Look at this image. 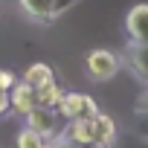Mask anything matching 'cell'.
Instances as JSON below:
<instances>
[{"mask_svg": "<svg viewBox=\"0 0 148 148\" xmlns=\"http://www.w3.org/2000/svg\"><path fill=\"white\" fill-rule=\"evenodd\" d=\"M18 145H21V148H44V136H41L35 128L26 125V128L18 134Z\"/></svg>", "mask_w": 148, "mask_h": 148, "instance_id": "cell-12", "label": "cell"}, {"mask_svg": "<svg viewBox=\"0 0 148 148\" xmlns=\"http://www.w3.org/2000/svg\"><path fill=\"white\" fill-rule=\"evenodd\" d=\"M55 110H58V116H64V119H76V116H82V110H84V93L64 90L61 99H58V105H55Z\"/></svg>", "mask_w": 148, "mask_h": 148, "instance_id": "cell-8", "label": "cell"}, {"mask_svg": "<svg viewBox=\"0 0 148 148\" xmlns=\"http://www.w3.org/2000/svg\"><path fill=\"white\" fill-rule=\"evenodd\" d=\"M96 113H99V105H96V99L84 93V110H82V116H96Z\"/></svg>", "mask_w": 148, "mask_h": 148, "instance_id": "cell-14", "label": "cell"}, {"mask_svg": "<svg viewBox=\"0 0 148 148\" xmlns=\"http://www.w3.org/2000/svg\"><path fill=\"white\" fill-rule=\"evenodd\" d=\"M125 67L142 84H148V44H134L131 41V47L125 52Z\"/></svg>", "mask_w": 148, "mask_h": 148, "instance_id": "cell-5", "label": "cell"}, {"mask_svg": "<svg viewBox=\"0 0 148 148\" xmlns=\"http://www.w3.org/2000/svg\"><path fill=\"white\" fill-rule=\"evenodd\" d=\"M142 136H148V110H145V122H142Z\"/></svg>", "mask_w": 148, "mask_h": 148, "instance_id": "cell-17", "label": "cell"}, {"mask_svg": "<svg viewBox=\"0 0 148 148\" xmlns=\"http://www.w3.org/2000/svg\"><path fill=\"white\" fill-rule=\"evenodd\" d=\"M119 67H122V61L110 49H90L84 55V73L93 82H110L119 73Z\"/></svg>", "mask_w": 148, "mask_h": 148, "instance_id": "cell-1", "label": "cell"}, {"mask_svg": "<svg viewBox=\"0 0 148 148\" xmlns=\"http://www.w3.org/2000/svg\"><path fill=\"white\" fill-rule=\"evenodd\" d=\"M12 113V105H9V90H0V116Z\"/></svg>", "mask_w": 148, "mask_h": 148, "instance_id": "cell-15", "label": "cell"}, {"mask_svg": "<svg viewBox=\"0 0 148 148\" xmlns=\"http://www.w3.org/2000/svg\"><path fill=\"white\" fill-rule=\"evenodd\" d=\"M23 119H26V125L35 128L41 136H47V134H58V131H61V128H58V110H55V108H41V105H35Z\"/></svg>", "mask_w": 148, "mask_h": 148, "instance_id": "cell-4", "label": "cell"}, {"mask_svg": "<svg viewBox=\"0 0 148 148\" xmlns=\"http://www.w3.org/2000/svg\"><path fill=\"white\" fill-rule=\"evenodd\" d=\"M125 32L134 44H148V3H136L125 18Z\"/></svg>", "mask_w": 148, "mask_h": 148, "instance_id": "cell-2", "label": "cell"}, {"mask_svg": "<svg viewBox=\"0 0 148 148\" xmlns=\"http://www.w3.org/2000/svg\"><path fill=\"white\" fill-rule=\"evenodd\" d=\"M9 105H12V113L26 116V113L38 105V99H35V87H29L26 82H15V87L9 90Z\"/></svg>", "mask_w": 148, "mask_h": 148, "instance_id": "cell-6", "label": "cell"}, {"mask_svg": "<svg viewBox=\"0 0 148 148\" xmlns=\"http://www.w3.org/2000/svg\"><path fill=\"white\" fill-rule=\"evenodd\" d=\"M61 84L52 79V82H47V84H41V87H35V99H38V105L41 108H55L58 105V99H61Z\"/></svg>", "mask_w": 148, "mask_h": 148, "instance_id": "cell-11", "label": "cell"}, {"mask_svg": "<svg viewBox=\"0 0 148 148\" xmlns=\"http://www.w3.org/2000/svg\"><path fill=\"white\" fill-rule=\"evenodd\" d=\"M139 110H148V93H142V99H139Z\"/></svg>", "mask_w": 148, "mask_h": 148, "instance_id": "cell-16", "label": "cell"}, {"mask_svg": "<svg viewBox=\"0 0 148 148\" xmlns=\"http://www.w3.org/2000/svg\"><path fill=\"white\" fill-rule=\"evenodd\" d=\"M93 134H96V142L93 145H110L116 139V122H113V116H108V113L99 110L93 116Z\"/></svg>", "mask_w": 148, "mask_h": 148, "instance_id": "cell-9", "label": "cell"}, {"mask_svg": "<svg viewBox=\"0 0 148 148\" xmlns=\"http://www.w3.org/2000/svg\"><path fill=\"white\" fill-rule=\"evenodd\" d=\"M21 3V9L32 18V21H38V23H49L52 18H55V0H18Z\"/></svg>", "mask_w": 148, "mask_h": 148, "instance_id": "cell-7", "label": "cell"}, {"mask_svg": "<svg viewBox=\"0 0 148 148\" xmlns=\"http://www.w3.org/2000/svg\"><path fill=\"white\" fill-rule=\"evenodd\" d=\"M15 82H18V76L12 70H0V90H12Z\"/></svg>", "mask_w": 148, "mask_h": 148, "instance_id": "cell-13", "label": "cell"}, {"mask_svg": "<svg viewBox=\"0 0 148 148\" xmlns=\"http://www.w3.org/2000/svg\"><path fill=\"white\" fill-rule=\"evenodd\" d=\"M64 131V142H76V145H93L96 134H93V116H76V119H67Z\"/></svg>", "mask_w": 148, "mask_h": 148, "instance_id": "cell-3", "label": "cell"}, {"mask_svg": "<svg viewBox=\"0 0 148 148\" xmlns=\"http://www.w3.org/2000/svg\"><path fill=\"white\" fill-rule=\"evenodd\" d=\"M52 79H55V73H52V67L44 64V61L29 64L26 73H23V82H26L29 87H41V84H47V82H52Z\"/></svg>", "mask_w": 148, "mask_h": 148, "instance_id": "cell-10", "label": "cell"}]
</instances>
